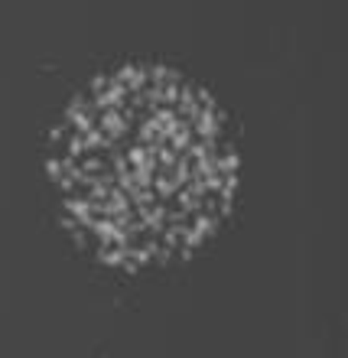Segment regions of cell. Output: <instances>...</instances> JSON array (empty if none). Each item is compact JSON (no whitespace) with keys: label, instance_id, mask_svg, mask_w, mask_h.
<instances>
[{"label":"cell","instance_id":"6da1fadb","mask_svg":"<svg viewBox=\"0 0 348 358\" xmlns=\"http://www.w3.org/2000/svg\"><path fill=\"white\" fill-rule=\"evenodd\" d=\"M59 225L117 273L179 267L235 215L241 157L215 94L133 59L72 92L46 137Z\"/></svg>","mask_w":348,"mask_h":358}]
</instances>
